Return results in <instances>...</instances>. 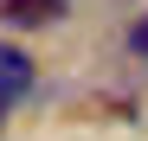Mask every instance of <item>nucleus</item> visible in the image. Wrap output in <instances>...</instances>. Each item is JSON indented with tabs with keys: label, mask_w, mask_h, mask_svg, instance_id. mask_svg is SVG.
Instances as JSON below:
<instances>
[{
	"label": "nucleus",
	"mask_w": 148,
	"mask_h": 141,
	"mask_svg": "<svg viewBox=\"0 0 148 141\" xmlns=\"http://www.w3.org/2000/svg\"><path fill=\"white\" fill-rule=\"evenodd\" d=\"M64 13V0H0V19L19 32H32V26H52V19Z\"/></svg>",
	"instance_id": "nucleus-2"
},
{
	"label": "nucleus",
	"mask_w": 148,
	"mask_h": 141,
	"mask_svg": "<svg viewBox=\"0 0 148 141\" xmlns=\"http://www.w3.org/2000/svg\"><path fill=\"white\" fill-rule=\"evenodd\" d=\"M32 77H39L32 58L19 52V45H0V103H19V96L32 90Z\"/></svg>",
	"instance_id": "nucleus-1"
},
{
	"label": "nucleus",
	"mask_w": 148,
	"mask_h": 141,
	"mask_svg": "<svg viewBox=\"0 0 148 141\" xmlns=\"http://www.w3.org/2000/svg\"><path fill=\"white\" fill-rule=\"evenodd\" d=\"M129 52H135V58H148V13L129 26Z\"/></svg>",
	"instance_id": "nucleus-3"
}]
</instances>
